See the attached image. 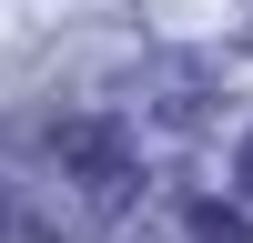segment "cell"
<instances>
[{
	"label": "cell",
	"instance_id": "cell-1",
	"mask_svg": "<svg viewBox=\"0 0 253 243\" xmlns=\"http://www.w3.org/2000/svg\"><path fill=\"white\" fill-rule=\"evenodd\" d=\"M61 162H71V172L91 182L101 202H112V193H132V182H142L132 142H122V132H101V122H71V132H61Z\"/></svg>",
	"mask_w": 253,
	"mask_h": 243
},
{
	"label": "cell",
	"instance_id": "cell-2",
	"mask_svg": "<svg viewBox=\"0 0 253 243\" xmlns=\"http://www.w3.org/2000/svg\"><path fill=\"white\" fill-rule=\"evenodd\" d=\"M193 243H253V223L233 202H193Z\"/></svg>",
	"mask_w": 253,
	"mask_h": 243
},
{
	"label": "cell",
	"instance_id": "cell-3",
	"mask_svg": "<svg viewBox=\"0 0 253 243\" xmlns=\"http://www.w3.org/2000/svg\"><path fill=\"white\" fill-rule=\"evenodd\" d=\"M243 202H253V132H243Z\"/></svg>",
	"mask_w": 253,
	"mask_h": 243
}]
</instances>
